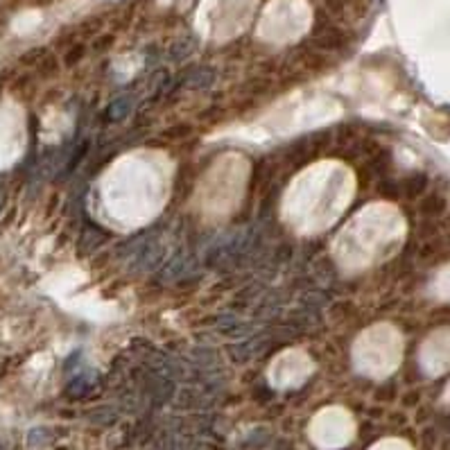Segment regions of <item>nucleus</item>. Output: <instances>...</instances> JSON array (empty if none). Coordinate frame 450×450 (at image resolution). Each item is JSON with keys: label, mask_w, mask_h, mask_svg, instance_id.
<instances>
[{"label": "nucleus", "mask_w": 450, "mask_h": 450, "mask_svg": "<svg viewBox=\"0 0 450 450\" xmlns=\"http://www.w3.org/2000/svg\"><path fill=\"white\" fill-rule=\"evenodd\" d=\"M349 434H351V428H349V423H346V419H342V417H321L313 430L315 441L324 448L342 446L346 439H349Z\"/></svg>", "instance_id": "f257e3e1"}, {"label": "nucleus", "mask_w": 450, "mask_h": 450, "mask_svg": "<svg viewBox=\"0 0 450 450\" xmlns=\"http://www.w3.org/2000/svg\"><path fill=\"white\" fill-rule=\"evenodd\" d=\"M376 450H401L398 446H392V444H382V446H378Z\"/></svg>", "instance_id": "f03ea898"}, {"label": "nucleus", "mask_w": 450, "mask_h": 450, "mask_svg": "<svg viewBox=\"0 0 450 450\" xmlns=\"http://www.w3.org/2000/svg\"><path fill=\"white\" fill-rule=\"evenodd\" d=\"M0 204H3V192H0Z\"/></svg>", "instance_id": "7ed1b4c3"}]
</instances>
